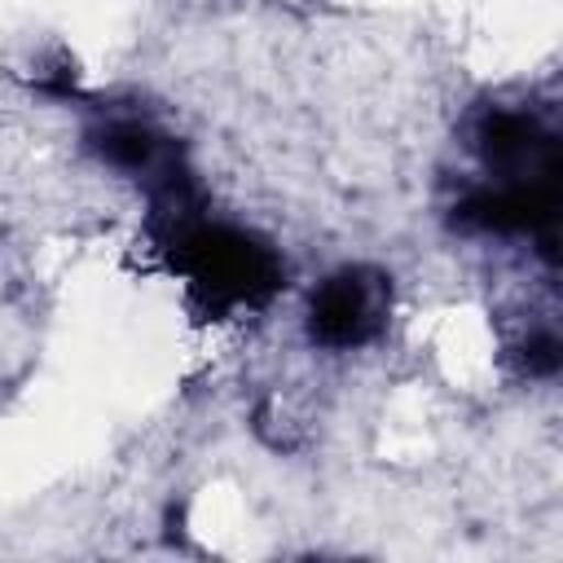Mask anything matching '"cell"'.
Segmentation results:
<instances>
[{
    "label": "cell",
    "instance_id": "obj_1",
    "mask_svg": "<svg viewBox=\"0 0 563 563\" xmlns=\"http://www.w3.org/2000/svg\"><path fill=\"white\" fill-rule=\"evenodd\" d=\"M172 216V246H176V264L185 268L189 286L207 299V308L224 312V308H242V303H260L277 290L282 282V264L268 246H260L255 238L224 229V224H207L189 211L185 202L163 207Z\"/></svg>",
    "mask_w": 563,
    "mask_h": 563
},
{
    "label": "cell",
    "instance_id": "obj_2",
    "mask_svg": "<svg viewBox=\"0 0 563 563\" xmlns=\"http://www.w3.org/2000/svg\"><path fill=\"white\" fill-rule=\"evenodd\" d=\"M387 277L369 268H343L312 295V334L325 347H356L378 334L387 317Z\"/></svg>",
    "mask_w": 563,
    "mask_h": 563
}]
</instances>
